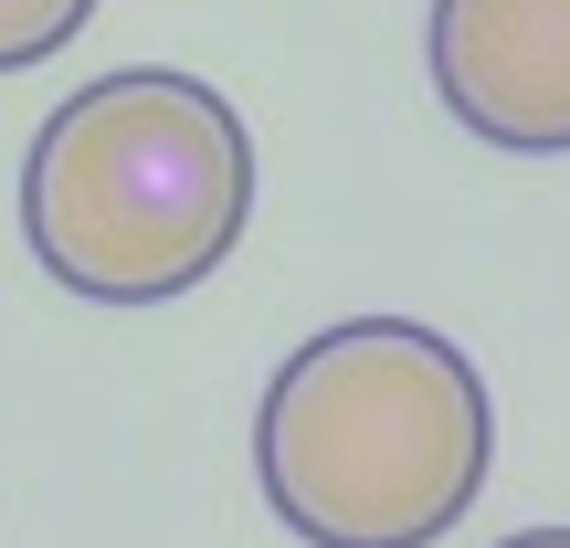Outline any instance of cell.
Here are the masks:
<instances>
[{
  "instance_id": "6da1fadb",
  "label": "cell",
  "mask_w": 570,
  "mask_h": 548,
  "mask_svg": "<svg viewBox=\"0 0 570 548\" xmlns=\"http://www.w3.org/2000/svg\"><path fill=\"white\" fill-rule=\"evenodd\" d=\"M497 465L487 369L423 317H338L285 348L254 411V486L306 548H433Z\"/></svg>"
},
{
  "instance_id": "7a4b0ae2",
  "label": "cell",
  "mask_w": 570,
  "mask_h": 548,
  "mask_svg": "<svg viewBox=\"0 0 570 548\" xmlns=\"http://www.w3.org/2000/svg\"><path fill=\"white\" fill-rule=\"evenodd\" d=\"M254 222V127L180 63H117L32 127L21 243L85 306H169Z\"/></svg>"
},
{
  "instance_id": "3957f363",
  "label": "cell",
  "mask_w": 570,
  "mask_h": 548,
  "mask_svg": "<svg viewBox=\"0 0 570 548\" xmlns=\"http://www.w3.org/2000/svg\"><path fill=\"white\" fill-rule=\"evenodd\" d=\"M433 96L508 159H570V0H433Z\"/></svg>"
},
{
  "instance_id": "277c9868",
  "label": "cell",
  "mask_w": 570,
  "mask_h": 548,
  "mask_svg": "<svg viewBox=\"0 0 570 548\" xmlns=\"http://www.w3.org/2000/svg\"><path fill=\"white\" fill-rule=\"evenodd\" d=\"M96 21V0H0V74H32Z\"/></svg>"
},
{
  "instance_id": "5b68a950",
  "label": "cell",
  "mask_w": 570,
  "mask_h": 548,
  "mask_svg": "<svg viewBox=\"0 0 570 548\" xmlns=\"http://www.w3.org/2000/svg\"><path fill=\"white\" fill-rule=\"evenodd\" d=\"M497 548H570V528H518V538H497Z\"/></svg>"
}]
</instances>
